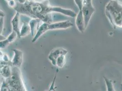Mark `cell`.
I'll use <instances>...</instances> for the list:
<instances>
[{"label":"cell","mask_w":122,"mask_h":91,"mask_svg":"<svg viewBox=\"0 0 122 91\" xmlns=\"http://www.w3.org/2000/svg\"><path fill=\"white\" fill-rule=\"evenodd\" d=\"M72 25V23L69 20H64L50 23L42 22L39 26L36 35L33 37L31 42L32 43L35 42L40 36L48 30L66 29L71 27Z\"/></svg>","instance_id":"3"},{"label":"cell","mask_w":122,"mask_h":91,"mask_svg":"<svg viewBox=\"0 0 122 91\" xmlns=\"http://www.w3.org/2000/svg\"><path fill=\"white\" fill-rule=\"evenodd\" d=\"M35 0H27V1H35Z\"/></svg>","instance_id":"22"},{"label":"cell","mask_w":122,"mask_h":91,"mask_svg":"<svg viewBox=\"0 0 122 91\" xmlns=\"http://www.w3.org/2000/svg\"><path fill=\"white\" fill-rule=\"evenodd\" d=\"M75 24L78 30L81 33H83L86 29L85 28L84 20L81 10H79L78 13L76 14Z\"/></svg>","instance_id":"8"},{"label":"cell","mask_w":122,"mask_h":91,"mask_svg":"<svg viewBox=\"0 0 122 91\" xmlns=\"http://www.w3.org/2000/svg\"><path fill=\"white\" fill-rule=\"evenodd\" d=\"M68 51L62 48H57L52 50L48 55V59L51 61V64L55 66L56 59L61 55H67Z\"/></svg>","instance_id":"6"},{"label":"cell","mask_w":122,"mask_h":91,"mask_svg":"<svg viewBox=\"0 0 122 91\" xmlns=\"http://www.w3.org/2000/svg\"><path fill=\"white\" fill-rule=\"evenodd\" d=\"M4 17H1L0 18V35L3 30L4 28Z\"/></svg>","instance_id":"17"},{"label":"cell","mask_w":122,"mask_h":91,"mask_svg":"<svg viewBox=\"0 0 122 91\" xmlns=\"http://www.w3.org/2000/svg\"><path fill=\"white\" fill-rule=\"evenodd\" d=\"M12 66L10 65H4L0 68V75L3 76L4 79L8 78L12 74Z\"/></svg>","instance_id":"10"},{"label":"cell","mask_w":122,"mask_h":91,"mask_svg":"<svg viewBox=\"0 0 122 91\" xmlns=\"http://www.w3.org/2000/svg\"><path fill=\"white\" fill-rule=\"evenodd\" d=\"M5 14L4 12L1 10H0V17H4Z\"/></svg>","instance_id":"21"},{"label":"cell","mask_w":122,"mask_h":91,"mask_svg":"<svg viewBox=\"0 0 122 91\" xmlns=\"http://www.w3.org/2000/svg\"><path fill=\"white\" fill-rule=\"evenodd\" d=\"M5 1L6 2H9V1H10V0H5Z\"/></svg>","instance_id":"23"},{"label":"cell","mask_w":122,"mask_h":91,"mask_svg":"<svg viewBox=\"0 0 122 91\" xmlns=\"http://www.w3.org/2000/svg\"><path fill=\"white\" fill-rule=\"evenodd\" d=\"M1 17H0V18H1Z\"/></svg>","instance_id":"24"},{"label":"cell","mask_w":122,"mask_h":91,"mask_svg":"<svg viewBox=\"0 0 122 91\" xmlns=\"http://www.w3.org/2000/svg\"><path fill=\"white\" fill-rule=\"evenodd\" d=\"M74 1L77 7H78L79 10H81L83 6V0H74Z\"/></svg>","instance_id":"15"},{"label":"cell","mask_w":122,"mask_h":91,"mask_svg":"<svg viewBox=\"0 0 122 91\" xmlns=\"http://www.w3.org/2000/svg\"><path fill=\"white\" fill-rule=\"evenodd\" d=\"M95 11V9L93 5H83L82 6L81 12L83 17L85 29H86L88 25L92 15L93 14Z\"/></svg>","instance_id":"4"},{"label":"cell","mask_w":122,"mask_h":91,"mask_svg":"<svg viewBox=\"0 0 122 91\" xmlns=\"http://www.w3.org/2000/svg\"><path fill=\"white\" fill-rule=\"evenodd\" d=\"M41 22H42L40 19L35 18L31 19L29 22L28 24L30 27V34L33 37L36 35L39 27L41 24Z\"/></svg>","instance_id":"9"},{"label":"cell","mask_w":122,"mask_h":91,"mask_svg":"<svg viewBox=\"0 0 122 91\" xmlns=\"http://www.w3.org/2000/svg\"><path fill=\"white\" fill-rule=\"evenodd\" d=\"M7 4L8 6L10 7V8L14 9L16 5L17 2L15 0H11L7 2Z\"/></svg>","instance_id":"16"},{"label":"cell","mask_w":122,"mask_h":91,"mask_svg":"<svg viewBox=\"0 0 122 91\" xmlns=\"http://www.w3.org/2000/svg\"><path fill=\"white\" fill-rule=\"evenodd\" d=\"M14 9L20 15H26L32 19H39L42 22L48 23L52 22V12L60 13L72 18L76 17V13L71 9L51 5L48 0L40 1H27L24 4L17 3Z\"/></svg>","instance_id":"1"},{"label":"cell","mask_w":122,"mask_h":91,"mask_svg":"<svg viewBox=\"0 0 122 91\" xmlns=\"http://www.w3.org/2000/svg\"><path fill=\"white\" fill-rule=\"evenodd\" d=\"M17 37H18V35L15 31L12 30L9 35L6 37V39L10 43L14 42L16 39Z\"/></svg>","instance_id":"13"},{"label":"cell","mask_w":122,"mask_h":91,"mask_svg":"<svg viewBox=\"0 0 122 91\" xmlns=\"http://www.w3.org/2000/svg\"><path fill=\"white\" fill-rule=\"evenodd\" d=\"M13 52V56L10 61L11 65L20 68L23 62V52L20 50L14 49L12 50Z\"/></svg>","instance_id":"5"},{"label":"cell","mask_w":122,"mask_h":91,"mask_svg":"<svg viewBox=\"0 0 122 91\" xmlns=\"http://www.w3.org/2000/svg\"><path fill=\"white\" fill-rule=\"evenodd\" d=\"M20 14L16 11V13L13 16L11 20V24L12 28V30L15 31L18 35V37H20Z\"/></svg>","instance_id":"7"},{"label":"cell","mask_w":122,"mask_h":91,"mask_svg":"<svg viewBox=\"0 0 122 91\" xmlns=\"http://www.w3.org/2000/svg\"><path fill=\"white\" fill-rule=\"evenodd\" d=\"M6 38V37L4 35H2L1 34L0 35V41H1V40H4Z\"/></svg>","instance_id":"20"},{"label":"cell","mask_w":122,"mask_h":91,"mask_svg":"<svg viewBox=\"0 0 122 91\" xmlns=\"http://www.w3.org/2000/svg\"><path fill=\"white\" fill-rule=\"evenodd\" d=\"M10 43L6 38L4 40L0 41V49H3L6 48Z\"/></svg>","instance_id":"14"},{"label":"cell","mask_w":122,"mask_h":91,"mask_svg":"<svg viewBox=\"0 0 122 91\" xmlns=\"http://www.w3.org/2000/svg\"><path fill=\"white\" fill-rule=\"evenodd\" d=\"M30 33V27L28 23L24 21L20 28V37H24Z\"/></svg>","instance_id":"11"},{"label":"cell","mask_w":122,"mask_h":91,"mask_svg":"<svg viewBox=\"0 0 122 91\" xmlns=\"http://www.w3.org/2000/svg\"><path fill=\"white\" fill-rule=\"evenodd\" d=\"M17 3L19 4H24L27 1V0H16Z\"/></svg>","instance_id":"19"},{"label":"cell","mask_w":122,"mask_h":91,"mask_svg":"<svg viewBox=\"0 0 122 91\" xmlns=\"http://www.w3.org/2000/svg\"><path fill=\"white\" fill-rule=\"evenodd\" d=\"M105 14L114 28H122V5L117 0H111L106 6Z\"/></svg>","instance_id":"2"},{"label":"cell","mask_w":122,"mask_h":91,"mask_svg":"<svg viewBox=\"0 0 122 91\" xmlns=\"http://www.w3.org/2000/svg\"><path fill=\"white\" fill-rule=\"evenodd\" d=\"M82 4H83V6L92 5V0H83Z\"/></svg>","instance_id":"18"},{"label":"cell","mask_w":122,"mask_h":91,"mask_svg":"<svg viewBox=\"0 0 122 91\" xmlns=\"http://www.w3.org/2000/svg\"><path fill=\"white\" fill-rule=\"evenodd\" d=\"M66 55H61L56 60L55 66L59 68H62L66 63Z\"/></svg>","instance_id":"12"}]
</instances>
